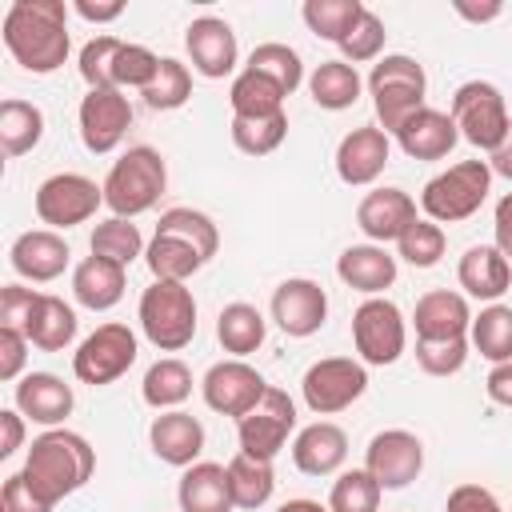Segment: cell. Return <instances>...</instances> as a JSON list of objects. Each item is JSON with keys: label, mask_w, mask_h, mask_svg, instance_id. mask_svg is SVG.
Masks as SVG:
<instances>
[{"label": "cell", "mask_w": 512, "mask_h": 512, "mask_svg": "<svg viewBox=\"0 0 512 512\" xmlns=\"http://www.w3.org/2000/svg\"><path fill=\"white\" fill-rule=\"evenodd\" d=\"M444 228L436 224V220H416L400 240H396V252H400V260H408L412 268H432V264H440V256H444Z\"/></svg>", "instance_id": "bcb514c9"}, {"label": "cell", "mask_w": 512, "mask_h": 512, "mask_svg": "<svg viewBox=\"0 0 512 512\" xmlns=\"http://www.w3.org/2000/svg\"><path fill=\"white\" fill-rule=\"evenodd\" d=\"M412 324H416V340H452V336H464L472 328V312H468V300L460 292L436 288V292H424L416 300Z\"/></svg>", "instance_id": "4316f807"}, {"label": "cell", "mask_w": 512, "mask_h": 512, "mask_svg": "<svg viewBox=\"0 0 512 512\" xmlns=\"http://www.w3.org/2000/svg\"><path fill=\"white\" fill-rule=\"evenodd\" d=\"M380 484L368 468H348L332 480V496H328V512H376L380 508Z\"/></svg>", "instance_id": "7bdbcfd3"}, {"label": "cell", "mask_w": 512, "mask_h": 512, "mask_svg": "<svg viewBox=\"0 0 512 512\" xmlns=\"http://www.w3.org/2000/svg\"><path fill=\"white\" fill-rule=\"evenodd\" d=\"M444 512H504V508H500V500H496L488 488H480V484H460V488L448 492V508H444Z\"/></svg>", "instance_id": "816d5d0a"}, {"label": "cell", "mask_w": 512, "mask_h": 512, "mask_svg": "<svg viewBox=\"0 0 512 512\" xmlns=\"http://www.w3.org/2000/svg\"><path fill=\"white\" fill-rule=\"evenodd\" d=\"M272 320L280 324L284 336H296V340L320 332V324L328 320L324 288L316 280H308V276H288L272 292Z\"/></svg>", "instance_id": "ac0fdd59"}, {"label": "cell", "mask_w": 512, "mask_h": 512, "mask_svg": "<svg viewBox=\"0 0 512 512\" xmlns=\"http://www.w3.org/2000/svg\"><path fill=\"white\" fill-rule=\"evenodd\" d=\"M308 32H316L320 40H332L336 48L344 44V36L356 28V20L364 16V4L360 0H304L300 8Z\"/></svg>", "instance_id": "f35d334b"}, {"label": "cell", "mask_w": 512, "mask_h": 512, "mask_svg": "<svg viewBox=\"0 0 512 512\" xmlns=\"http://www.w3.org/2000/svg\"><path fill=\"white\" fill-rule=\"evenodd\" d=\"M484 392H488L492 404L512 408V360L492 364V372H488V380H484Z\"/></svg>", "instance_id": "db71d44e"}, {"label": "cell", "mask_w": 512, "mask_h": 512, "mask_svg": "<svg viewBox=\"0 0 512 512\" xmlns=\"http://www.w3.org/2000/svg\"><path fill=\"white\" fill-rule=\"evenodd\" d=\"M360 88H364L360 72H356L352 64H344V60H324V64H316V72L308 76L312 100H316L320 108H328V112L352 108V104L360 100Z\"/></svg>", "instance_id": "d590c367"}, {"label": "cell", "mask_w": 512, "mask_h": 512, "mask_svg": "<svg viewBox=\"0 0 512 512\" xmlns=\"http://www.w3.org/2000/svg\"><path fill=\"white\" fill-rule=\"evenodd\" d=\"M456 12L464 16V20H476V24H484V20H496L500 16V4H464V0H456Z\"/></svg>", "instance_id": "91938a15"}, {"label": "cell", "mask_w": 512, "mask_h": 512, "mask_svg": "<svg viewBox=\"0 0 512 512\" xmlns=\"http://www.w3.org/2000/svg\"><path fill=\"white\" fill-rule=\"evenodd\" d=\"M364 468L376 476L380 488L396 492V488H408L420 468H424V444L416 432L408 428H384L368 440V452H364Z\"/></svg>", "instance_id": "9a60e30c"}, {"label": "cell", "mask_w": 512, "mask_h": 512, "mask_svg": "<svg viewBox=\"0 0 512 512\" xmlns=\"http://www.w3.org/2000/svg\"><path fill=\"white\" fill-rule=\"evenodd\" d=\"M388 152H392L388 132L376 128V124H360V128H352V132L340 140V148H336V176H340L344 184H352V188H364V184H372V180L384 172Z\"/></svg>", "instance_id": "44dd1931"}, {"label": "cell", "mask_w": 512, "mask_h": 512, "mask_svg": "<svg viewBox=\"0 0 512 512\" xmlns=\"http://www.w3.org/2000/svg\"><path fill=\"white\" fill-rule=\"evenodd\" d=\"M136 352H140L136 348V332L128 324L108 320L92 336H84V344L72 352V372H76L80 384L100 388V384L120 380L136 364Z\"/></svg>", "instance_id": "30bf717a"}, {"label": "cell", "mask_w": 512, "mask_h": 512, "mask_svg": "<svg viewBox=\"0 0 512 512\" xmlns=\"http://www.w3.org/2000/svg\"><path fill=\"white\" fill-rule=\"evenodd\" d=\"M140 328L152 348L180 352L196 336V300L180 280H152L140 296Z\"/></svg>", "instance_id": "8992f818"}, {"label": "cell", "mask_w": 512, "mask_h": 512, "mask_svg": "<svg viewBox=\"0 0 512 512\" xmlns=\"http://www.w3.org/2000/svg\"><path fill=\"white\" fill-rule=\"evenodd\" d=\"M448 116H452L456 132H460L468 144L484 148V152H496L500 140H504V132H508V124H512L500 88L488 84V80H468V84H460L456 96H452V112H448Z\"/></svg>", "instance_id": "9c48e42d"}, {"label": "cell", "mask_w": 512, "mask_h": 512, "mask_svg": "<svg viewBox=\"0 0 512 512\" xmlns=\"http://www.w3.org/2000/svg\"><path fill=\"white\" fill-rule=\"evenodd\" d=\"M160 72V56L144 44H128L116 36H92L80 48V76L88 88H148Z\"/></svg>", "instance_id": "5b68a950"}, {"label": "cell", "mask_w": 512, "mask_h": 512, "mask_svg": "<svg viewBox=\"0 0 512 512\" xmlns=\"http://www.w3.org/2000/svg\"><path fill=\"white\" fill-rule=\"evenodd\" d=\"M220 248V232L212 216L196 208H168L144 248V260L152 268V280H188L200 272Z\"/></svg>", "instance_id": "7a4b0ae2"}, {"label": "cell", "mask_w": 512, "mask_h": 512, "mask_svg": "<svg viewBox=\"0 0 512 512\" xmlns=\"http://www.w3.org/2000/svg\"><path fill=\"white\" fill-rule=\"evenodd\" d=\"M368 388V372L360 360L352 356H328V360H316L304 380H300V392H304V404L316 412V416H332V412H344L352 408Z\"/></svg>", "instance_id": "7c38bea8"}, {"label": "cell", "mask_w": 512, "mask_h": 512, "mask_svg": "<svg viewBox=\"0 0 512 512\" xmlns=\"http://www.w3.org/2000/svg\"><path fill=\"white\" fill-rule=\"evenodd\" d=\"M72 8H76V16H84V20H92V24H108V20H116V16H124V4H120V0H108V4H92V0H76Z\"/></svg>", "instance_id": "6f0895ef"}, {"label": "cell", "mask_w": 512, "mask_h": 512, "mask_svg": "<svg viewBox=\"0 0 512 512\" xmlns=\"http://www.w3.org/2000/svg\"><path fill=\"white\" fill-rule=\"evenodd\" d=\"M384 20L372 12V8H364V16L356 20V28L344 36V44H340V52H344V64H364V60H376L380 56V48H384Z\"/></svg>", "instance_id": "c3c4849f"}, {"label": "cell", "mask_w": 512, "mask_h": 512, "mask_svg": "<svg viewBox=\"0 0 512 512\" xmlns=\"http://www.w3.org/2000/svg\"><path fill=\"white\" fill-rule=\"evenodd\" d=\"M176 500H180V512H232L236 500L228 488V464L196 460L192 468H184Z\"/></svg>", "instance_id": "83f0119b"}, {"label": "cell", "mask_w": 512, "mask_h": 512, "mask_svg": "<svg viewBox=\"0 0 512 512\" xmlns=\"http://www.w3.org/2000/svg\"><path fill=\"white\" fill-rule=\"evenodd\" d=\"M296 428V404L284 388L264 392V400L236 420V436H240V452L260 456V460H276V452L288 444V432Z\"/></svg>", "instance_id": "5bb4252c"}, {"label": "cell", "mask_w": 512, "mask_h": 512, "mask_svg": "<svg viewBox=\"0 0 512 512\" xmlns=\"http://www.w3.org/2000/svg\"><path fill=\"white\" fill-rule=\"evenodd\" d=\"M100 204H104V184H96L80 172H56L36 188V216L52 232L92 220Z\"/></svg>", "instance_id": "4fadbf2b"}, {"label": "cell", "mask_w": 512, "mask_h": 512, "mask_svg": "<svg viewBox=\"0 0 512 512\" xmlns=\"http://www.w3.org/2000/svg\"><path fill=\"white\" fill-rule=\"evenodd\" d=\"M244 68H256V72H264V76H268V80H276V84H280L288 96H292V92L300 88V80H304V64H300V52H296V48H288V44H280V40L256 44Z\"/></svg>", "instance_id": "ee69618b"}, {"label": "cell", "mask_w": 512, "mask_h": 512, "mask_svg": "<svg viewBox=\"0 0 512 512\" xmlns=\"http://www.w3.org/2000/svg\"><path fill=\"white\" fill-rule=\"evenodd\" d=\"M344 456H348V436L332 420H316L300 428L292 440V464L304 476H332L344 464Z\"/></svg>", "instance_id": "484cf974"}, {"label": "cell", "mask_w": 512, "mask_h": 512, "mask_svg": "<svg viewBox=\"0 0 512 512\" xmlns=\"http://www.w3.org/2000/svg\"><path fill=\"white\" fill-rule=\"evenodd\" d=\"M124 284H128L124 264L104 260V256H88V260H80L76 272H72V296H76V304H84V308H92V312L116 308L120 296H124Z\"/></svg>", "instance_id": "1f68e13d"}, {"label": "cell", "mask_w": 512, "mask_h": 512, "mask_svg": "<svg viewBox=\"0 0 512 512\" xmlns=\"http://www.w3.org/2000/svg\"><path fill=\"white\" fill-rule=\"evenodd\" d=\"M168 188V164L152 144H136L128 148L104 176V204L112 208V216H140L148 208H156V200Z\"/></svg>", "instance_id": "277c9868"}, {"label": "cell", "mask_w": 512, "mask_h": 512, "mask_svg": "<svg viewBox=\"0 0 512 512\" xmlns=\"http://www.w3.org/2000/svg\"><path fill=\"white\" fill-rule=\"evenodd\" d=\"M96 472V452L80 432L68 428H48L32 440L28 460H24V480L32 484L36 496H44L52 508L80 492Z\"/></svg>", "instance_id": "3957f363"}, {"label": "cell", "mask_w": 512, "mask_h": 512, "mask_svg": "<svg viewBox=\"0 0 512 512\" xmlns=\"http://www.w3.org/2000/svg\"><path fill=\"white\" fill-rule=\"evenodd\" d=\"M40 136H44V112L28 100L8 96L0 104V148H4V156L32 152L40 144Z\"/></svg>", "instance_id": "74e56055"}, {"label": "cell", "mask_w": 512, "mask_h": 512, "mask_svg": "<svg viewBox=\"0 0 512 512\" xmlns=\"http://www.w3.org/2000/svg\"><path fill=\"white\" fill-rule=\"evenodd\" d=\"M200 392H204V404L212 412L240 420V416H248L264 400L268 384H264V376L252 364H244V360H220V364H212L204 372Z\"/></svg>", "instance_id": "2e32d148"}, {"label": "cell", "mask_w": 512, "mask_h": 512, "mask_svg": "<svg viewBox=\"0 0 512 512\" xmlns=\"http://www.w3.org/2000/svg\"><path fill=\"white\" fill-rule=\"evenodd\" d=\"M88 248H92V256H104V260H116V264L128 268V264L144 252V236H140V228H136L132 220L108 216V220H100V224L92 228Z\"/></svg>", "instance_id": "60d3db41"}, {"label": "cell", "mask_w": 512, "mask_h": 512, "mask_svg": "<svg viewBox=\"0 0 512 512\" xmlns=\"http://www.w3.org/2000/svg\"><path fill=\"white\" fill-rule=\"evenodd\" d=\"M228 488H232L236 508H264V504L272 500V492H276L272 460L236 452V456L228 460Z\"/></svg>", "instance_id": "e575fe53"}, {"label": "cell", "mask_w": 512, "mask_h": 512, "mask_svg": "<svg viewBox=\"0 0 512 512\" xmlns=\"http://www.w3.org/2000/svg\"><path fill=\"white\" fill-rule=\"evenodd\" d=\"M288 136V116H260V120H244V116H232V144L244 152V156H268L284 144Z\"/></svg>", "instance_id": "f6af8a7d"}, {"label": "cell", "mask_w": 512, "mask_h": 512, "mask_svg": "<svg viewBox=\"0 0 512 512\" xmlns=\"http://www.w3.org/2000/svg\"><path fill=\"white\" fill-rule=\"evenodd\" d=\"M492 228H496V248L504 256H512V192L496 200V216H492Z\"/></svg>", "instance_id": "11a10c76"}, {"label": "cell", "mask_w": 512, "mask_h": 512, "mask_svg": "<svg viewBox=\"0 0 512 512\" xmlns=\"http://www.w3.org/2000/svg\"><path fill=\"white\" fill-rule=\"evenodd\" d=\"M284 88L276 80H268L264 72L256 68H244L232 88H228V104H232V116H244V120H260V116H280L284 112Z\"/></svg>", "instance_id": "d6a6232c"}, {"label": "cell", "mask_w": 512, "mask_h": 512, "mask_svg": "<svg viewBox=\"0 0 512 512\" xmlns=\"http://www.w3.org/2000/svg\"><path fill=\"white\" fill-rule=\"evenodd\" d=\"M492 192V168L488 160H460L448 172L432 176L420 192V208L436 224H460L480 212V204Z\"/></svg>", "instance_id": "52a82bcc"}, {"label": "cell", "mask_w": 512, "mask_h": 512, "mask_svg": "<svg viewBox=\"0 0 512 512\" xmlns=\"http://www.w3.org/2000/svg\"><path fill=\"white\" fill-rule=\"evenodd\" d=\"M456 280L476 300H500L508 292V284H512V264H508V256L496 244H472L460 256Z\"/></svg>", "instance_id": "f1b7e54d"}, {"label": "cell", "mask_w": 512, "mask_h": 512, "mask_svg": "<svg viewBox=\"0 0 512 512\" xmlns=\"http://www.w3.org/2000/svg\"><path fill=\"white\" fill-rule=\"evenodd\" d=\"M0 512H52V504L32 492V484L24 480V472H16L0 488Z\"/></svg>", "instance_id": "681fc988"}, {"label": "cell", "mask_w": 512, "mask_h": 512, "mask_svg": "<svg viewBox=\"0 0 512 512\" xmlns=\"http://www.w3.org/2000/svg\"><path fill=\"white\" fill-rule=\"evenodd\" d=\"M140 96H144V104L152 112L184 108L188 96H192V72H188V64H180L176 56H160V72H156V80Z\"/></svg>", "instance_id": "b9f144b4"}, {"label": "cell", "mask_w": 512, "mask_h": 512, "mask_svg": "<svg viewBox=\"0 0 512 512\" xmlns=\"http://www.w3.org/2000/svg\"><path fill=\"white\" fill-rule=\"evenodd\" d=\"M4 44L24 72H56L72 48L64 0H12L4 12Z\"/></svg>", "instance_id": "6da1fadb"}, {"label": "cell", "mask_w": 512, "mask_h": 512, "mask_svg": "<svg viewBox=\"0 0 512 512\" xmlns=\"http://www.w3.org/2000/svg\"><path fill=\"white\" fill-rule=\"evenodd\" d=\"M456 140H460V132H456L452 116L440 108H428V104L396 128V144L412 160H444L456 148Z\"/></svg>", "instance_id": "cb8c5ba5"}, {"label": "cell", "mask_w": 512, "mask_h": 512, "mask_svg": "<svg viewBox=\"0 0 512 512\" xmlns=\"http://www.w3.org/2000/svg\"><path fill=\"white\" fill-rule=\"evenodd\" d=\"M28 360V336L20 328L0 324V380H16Z\"/></svg>", "instance_id": "f907efd6"}, {"label": "cell", "mask_w": 512, "mask_h": 512, "mask_svg": "<svg viewBox=\"0 0 512 512\" xmlns=\"http://www.w3.org/2000/svg\"><path fill=\"white\" fill-rule=\"evenodd\" d=\"M424 68L412 60V56H384L380 64H372L368 72V92H372V108H376V120L384 132L396 136V128L424 108Z\"/></svg>", "instance_id": "ba28073f"}, {"label": "cell", "mask_w": 512, "mask_h": 512, "mask_svg": "<svg viewBox=\"0 0 512 512\" xmlns=\"http://www.w3.org/2000/svg\"><path fill=\"white\" fill-rule=\"evenodd\" d=\"M184 48H188L192 68H196L200 76H208V80H224V76L236 68V56H240L236 32H232L228 20H220V16H200V20H192L188 32H184Z\"/></svg>", "instance_id": "d6986e66"}, {"label": "cell", "mask_w": 512, "mask_h": 512, "mask_svg": "<svg viewBox=\"0 0 512 512\" xmlns=\"http://www.w3.org/2000/svg\"><path fill=\"white\" fill-rule=\"evenodd\" d=\"M276 512H328V504H320V500H284Z\"/></svg>", "instance_id": "94428289"}, {"label": "cell", "mask_w": 512, "mask_h": 512, "mask_svg": "<svg viewBox=\"0 0 512 512\" xmlns=\"http://www.w3.org/2000/svg\"><path fill=\"white\" fill-rule=\"evenodd\" d=\"M468 360V336H452V340H416V364L428 376H452L460 372Z\"/></svg>", "instance_id": "7dc6e473"}, {"label": "cell", "mask_w": 512, "mask_h": 512, "mask_svg": "<svg viewBox=\"0 0 512 512\" xmlns=\"http://www.w3.org/2000/svg\"><path fill=\"white\" fill-rule=\"evenodd\" d=\"M472 348L492 360V364H504L512 360V308L508 304H488L480 308V316H472Z\"/></svg>", "instance_id": "ab89813d"}, {"label": "cell", "mask_w": 512, "mask_h": 512, "mask_svg": "<svg viewBox=\"0 0 512 512\" xmlns=\"http://www.w3.org/2000/svg\"><path fill=\"white\" fill-rule=\"evenodd\" d=\"M216 340L224 352H232V360H244L248 352H256L264 344V316L256 304L232 300L220 308L216 316Z\"/></svg>", "instance_id": "836d02e7"}, {"label": "cell", "mask_w": 512, "mask_h": 512, "mask_svg": "<svg viewBox=\"0 0 512 512\" xmlns=\"http://www.w3.org/2000/svg\"><path fill=\"white\" fill-rule=\"evenodd\" d=\"M416 220V200L404 188H372L356 208V224L372 244L400 240Z\"/></svg>", "instance_id": "ffe728a7"}, {"label": "cell", "mask_w": 512, "mask_h": 512, "mask_svg": "<svg viewBox=\"0 0 512 512\" xmlns=\"http://www.w3.org/2000/svg\"><path fill=\"white\" fill-rule=\"evenodd\" d=\"M352 344L360 352L364 364H396L404 344H408V328H404V312L384 300V296H368L356 312H352Z\"/></svg>", "instance_id": "8fae6325"}, {"label": "cell", "mask_w": 512, "mask_h": 512, "mask_svg": "<svg viewBox=\"0 0 512 512\" xmlns=\"http://www.w3.org/2000/svg\"><path fill=\"white\" fill-rule=\"evenodd\" d=\"M12 396H16V412L28 416L32 424H44V428H60L76 404L72 384H64L52 372H28Z\"/></svg>", "instance_id": "603a6c76"}, {"label": "cell", "mask_w": 512, "mask_h": 512, "mask_svg": "<svg viewBox=\"0 0 512 512\" xmlns=\"http://www.w3.org/2000/svg\"><path fill=\"white\" fill-rule=\"evenodd\" d=\"M132 124V104L120 88H88L80 100V140L88 152H112Z\"/></svg>", "instance_id": "e0dca14e"}, {"label": "cell", "mask_w": 512, "mask_h": 512, "mask_svg": "<svg viewBox=\"0 0 512 512\" xmlns=\"http://www.w3.org/2000/svg\"><path fill=\"white\" fill-rule=\"evenodd\" d=\"M488 168H492L496 176L512 180V124H508V132H504L500 148H496V152H488Z\"/></svg>", "instance_id": "680465c9"}, {"label": "cell", "mask_w": 512, "mask_h": 512, "mask_svg": "<svg viewBox=\"0 0 512 512\" xmlns=\"http://www.w3.org/2000/svg\"><path fill=\"white\" fill-rule=\"evenodd\" d=\"M68 256H72V252H68L64 236L52 232V228L20 232V236L12 240V252H8L16 276H24V280H32V284H48V280H56V276L68 268Z\"/></svg>", "instance_id": "7402d4cb"}, {"label": "cell", "mask_w": 512, "mask_h": 512, "mask_svg": "<svg viewBox=\"0 0 512 512\" xmlns=\"http://www.w3.org/2000/svg\"><path fill=\"white\" fill-rule=\"evenodd\" d=\"M32 300H36L32 288H20V284L0 288V324H8V328H24V316H28Z\"/></svg>", "instance_id": "f5cc1de1"}, {"label": "cell", "mask_w": 512, "mask_h": 512, "mask_svg": "<svg viewBox=\"0 0 512 512\" xmlns=\"http://www.w3.org/2000/svg\"><path fill=\"white\" fill-rule=\"evenodd\" d=\"M32 348L40 352H64L72 340H76V312L60 300V296H48V292H36L28 316H24V328Z\"/></svg>", "instance_id": "f546056e"}, {"label": "cell", "mask_w": 512, "mask_h": 512, "mask_svg": "<svg viewBox=\"0 0 512 512\" xmlns=\"http://www.w3.org/2000/svg\"><path fill=\"white\" fill-rule=\"evenodd\" d=\"M148 444H152V452H156L164 464H172V468H192L196 456L204 452V424H200L192 412H180V408L160 412V416L152 420V428H148Z\"/></svg>", "instance_id": "d4e9b609"}, {"label": "cell", "mask_w": 512, "mask_h": 512, "mask_svg": "<svg viewBox=\"0 0 512 512\" xmlns=\"http://www.w3.org/2000/svg\"><path fill=\"white\" fill-rule=\"evenodd\" d=\"M140 392H144V404H148V408L172 412L176 404H184V400L192 396V372H188L184 360L164 356V360H156V364L144 372Z\"/></svg>", "instance_id": "8d00e7d4"}, {"label": "cell", "mask_w": 512, "mask_h": 512, "mask_svg": "<svg viewBox=\"0 0 512 512\" xmlns=\"http://www.w3.org/2000/svg\"><path fill=\"white\" fill-rule=\"evenodd\" d=\"M0 432H4V436H0V456H12V452L24 444V416L12 412V408L0 412Z\"/></svg>", "instance_id": "9f6ffc18"}, {"label": "cell", "mask_w": 512, "mask_h": 512, "mask_svg": "<svg viewBox=\"0 0 512 512\" xmlns=\"http://www.w3.org/2000/svg\"><path fill=\"white\" fill-rule=\"evenodd\" d=\"M336 276L364 296H380L396 280V256H388L384 244H352L340 252Z\"/></svg>", "instance_id": "4dcf8cb0"}]
</instances>
